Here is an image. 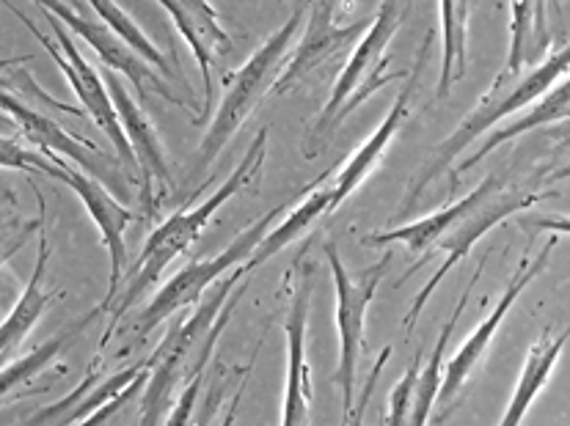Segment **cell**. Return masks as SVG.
I'll return each instance as SVG.
<instances>
[{"label": "cell", "mask_w": 570, "mask_h": 426, "mask_svg": "<svg viewBox=\"0 0 570 426\" xmlns=\"http://www.w3.org/2000/svg\"><path fill=\"white\" fill-rule=\"evenodd\" d=\"M246 261L235 270L226 273L224 284L215 289L205 306L194 308L188 317L177 319L166 333L160 347L155 349L149 364L147 390L141 396V422L138 424H163L174 405V394L183 388L190 377H205L209 355L218 344L220 330L229 325L232 311L237 308L240 297L246 295L248 281Z\"/></svg>", "instance_id": "6da1fadb"}, {"label": "cell", "mask_w": 570, "mask_h": 426, "mask_svg": "<svg viewBox=\"0 0 570 426\" xmlns=\"http://www.w3.org/2000/svg\"><path fill=\"white\" fill-rule=\"evenodd\" d=\"M265 157H267V127H262L257 136H254L252 146H248L246 157L237 162L235 171L224 179V185H220L213 196L205 198V201L194 204V207L188 209H177L171 218L163 220L153 235L147 237L141 256H138L136 267H132L130 273V281H127L125 295H121V300L116 303L114 319H110L108 333L102 336V347L110 341L114 330L119 328L127 308H130L132 303L149 289V286L157 284V278L168 270V265H171L177 256H183L185 250L202 237V231L207 229L209 220L215 218V212H218L229 198H235L243 188L257 182L262 168H265Z\"/></svg>", "instance_id": "7a4b0ae2"}, {"label": "cell", "mask_w": 570, "mask_h": 426, "mask_svg": "<svg viewBox=\"0 0 570 426\" xmlns=\"http://www.w3.org/2000/svg\"><path fill=\"white\" fill-rule=\"evenodd\" d=\"M306 3H309V0H301V3L293 9V14H289V20L284 22L273 37H267L257 48V52H254V56L248 58L235 75L226 78L224 97H220L218 110L213 113V121H209L205 132V141H202L199 149H196L194 162H190L188 168V177H185L188 201H194L196 198L199 179L209 171L215 157L224 151V146L232 141V136L246 125V119L257 110L262 99L271 95L273 83H276L278 72H282L284 61H287L289 48H293L301 28H304Z\"/></svg>", "instance_id": "3957f363"}, {"label": "cell", "mask_w": 570, "mask_h": 426, "mask_svg": "<svg viewBox=\"0 0 570 426\" xmlns=\"http://www.w3.org/2000/svg\"><path fill=\"white\" fill-rule=\"evenodd\" d=\"M409 11L411 0H381L377 14L372 17L366 31L358 37L351 58L342 67L328 102L323 105L317 121L306 132V157L317 155L328 143V138L351 119L353 110L362 108L366 99L386 89L392 80H397V72H389V67H392V61H389V44H392V39L403 28Z\"/></svg>", "instance_id": "277c9868"}, {"label": "cell", "mask_w": 570, "mask_h": 426, "mask_svg": "<svg viewBox=\"0 0 570 426\" xmlns=\"http://www.w3.org/2000/svg\"><path fill=\"white\" fill-rule=\"evenodd\" d=\"M568 58H570V50L560 48V50L549 52V56H546V61H540L538 67L529 69L521 80H515V83H510V80L508 83H499V86L493 83L491 91L482 97V102L471 110L461 125H458V130L452 132V136L446 138L439 149L433 151V160H430V166L419 174L414 182H411V190L405 192L403 215L414 209L419 196H422V192L428 190L435 179L444 177V174L450 171L452 162L463 155V149H466L471 141H476L480 136H485L491 127H497L499 121H504L508 116L529 108V105H532L538 97H543L551 86L560 83L562 78H568Z\"/></svg>", "instance_id": "5b68a950"}, {"label": "cell", "mask_w": 570, "mask_h": 426, "mask_svg": "<svg viewBox=\"0 0 570 426\" xmlns=\"http://www.w3.org/2000/svg\"><path fill=\"white\" fill-rule=\"evenodd\" d=\"M534 201H538V196H534V192L508 188V185H504L499 177H488L485 182H480L474 190L469 192L466 209L458 215V220L444 231V235L435 239L433 248L446 250V259H444V265L433 273V278L424 284V289L414 297V306H411V311L405 314V319H403L405 333L414 330L416 319L422 317L424 306H428V300L433 297L435 286L444 281V276H450V273L455 270L458 261L466 259L471 245L480 242V239L485 237L491 229H497L504 218H510V215L532 207Z\"/></svg>", "instance_id": "8992f818"}, {"label": "cell", "mask_w": 570, "mask_h": 426, "mask_svg": "<svg viewBox=\"0 0 570 426\" xmlns=\"http://www.w3.org/2000/svg\"><path fill=\"white\" fill-rule=\"evenodd\" d=\"M323 254L328 259L331 276L336 286V325H340V366H336V383L342 388V422H353V399H356V375L358 358L364 349V323L366 308L377 295L383 276L392 267L394 256L383 254L381 261L364 267L362 273H351L342 261L336 242H325Z\"/></svg>", "instance_id": "52a82bcc"}, {"label": "cell", "mask_w": 570, "mask_h": 426, "mask_svg": "<svg viewBox=\"0 0 570 426\" xmlns=\"http://www.w3.org/2000/svg\"><path fill=\"white\" fill-rule=\"evenodd\" d=\"M289 209V201H284L282 207L271 209L267 215H262L259 220H254L246 231H240L229 245H226L220 254L209 256L205 261H194L185 270H179L171 281L163 284V289L149 300V306L138 314V319H132L130 333L138 338H147L157 325L166 323L168 317H177L179 311H188L190 306L202 300V295L213 286L218 278H224L226 273L235 270L237 265L252 259L254 248L259 245V239L267 235L273 220L282 218Z\"/></svg>", "instance_id": "ba28073f"}, {"label": "cell", "mask_w": 570, "mask_h": 426, "mask_svg": "<svg viewBox=\"0 0 570 426\" xmlns=\"http://www.w3.org/2000/svg\"><path fill=\"white\" fill-rule=\"evenodd\" d=\"M3 6L11 11V14L17 17V20L22 22V26L28 28V31L33 33V37H37V42L50 52V58H52V61H56V67L61 69L63 78H67V83L72 86L75 95H78L80 102H83L86 113H89L91 121H95V125L100 127L105 136H108V141L114 143L116 155H119L121 162H125V166L130 168L132 177H138L136 155H132L130 143H127L125 130H121V125H119V116H116L114 102H110L108 89H105L102 75L97 72V69L91 67L89 61H86L83 52H80L78 44H75V39H69L67 26H63L61 20H56V17L45 11V17H48V22L52 26V33H56V42H50L48 33L39 31V28L33 26V22L28 20V17L22 14V11L17 9L14 3L3 0Z\"/></svg>", "instance_id": "9c48e42d"}, {"label": "cell", "mask_w": 570, "mask_h": 426, "mask_svg": "<svg viewBox=\"0 0 570 426\" xmlns=\"http://www.w3.org/2000/svg\"><path fill=\"white\" fill-rule=\"evenodd\" d=\"M33 3H37L42 11H48V14L56 17V20H61L63 26H69V31L78 33V37L83 39L97 56H100L102 67L125 75V78L136 86L138 99L147 97V89H149V91H157V97H160L163 102L177 105V108H194L188 97L174 91L171 86L166 83V78L157 75L144 58H138L136 52L127 48V44L121 42L108 26H105L100 17L95 20V17L89 14V6H86L83 0H33Z\"/></svg>", "instance_id": "30bf717a"}, {"label": "cell", "mask_w": 570, "mask_h": 426, "mask_svg": "<svg viewBox=\"0 0 570 426\" xmlns=\"http://www.w3.org/2000/svg\"><path fill=\"white\" fill-rule=\"evenodd\" d=\"M39 174H48V177L58 179L61 185H67L75 196L83 201L86 212L91 215L95 226L100 229L102 245L108 248L110 256V278H108V295L100 306L91 311V317H100L102 311H108L110 303H114V295L119 291V281L125 276L127 267V245H125V231L127 226L136 224L138 215L132 209H127L125 204H119L97 177H89L80 168H75L72 162L63 160L61 155H48V160L42 157L39 162Z\"/></svg>", "instance_id": "8fae6325"}, {"label": "cell", "mask_w": 570, "mask_h": 426, "mask_svg": "<svg viewBox=\"0 0 570 426\" xmlns=\"http://www.w3.org/2000/svg\"><path fill=\"white\" fill-rule=\"evenodd\" d=\"M366 26L370 20H342V0H309V20L301 28L293 44V56H287L284 61L271 95H287L320 67L351 50V44L358 42V37L366 31Z\"/></svg>", "instance_id": "7c38bea8"}, {"label": "cell", "mask_w": 570, "mask_h": 426, "mask_svg": "<svg viewBox=\"0 0 570 426\" xmlns=\"http://www.w3.org/2000/svg\"><path fill=\"white\" fill-rule=\"evenodd\" d=\"M312 281L314 265L306 261V248L295 259L293 300H289L287 323V385H284L282 424L298 426L309 424L312 418V366L306 358V333H309V308H312Z\"/></svg>", "instance_id": "4fadbf2b"}, {"label": "cell", "mask_w": 570, "mask_h": 426, "mask_svg": "<svg viewBox=\"0 0 570 426\" xmlns=\"http://www.w3.org/2000/svg\"><path fill=\"white\" fill-rule=\"evenodd\" d=\"M433 37L435 33L428 31V37H424L422 44H419L416 61H414V67H411L409 80H405V86L400 89V95H397V99H394L392 108H389L386 119L381 121V127H377V130L372 132V136L366 138V141L358 146L356 151H353L351 160H347L345 166L340 168V174H334V179L328 182V190H331L328 212H336V209H340L342 204L353 196V192L362 188L364 179L375 171L377 162H381L383 155H386L389 143L394 141V136L400 132V127H403L405 119L411 116V99H414L416 89H419V78H422L424 67H428L430 50H433Z\"/></svg>", "instance_id": "5bb4252c"}, {"label": "cell", "mask_w": 570, "mask_h": 426, "mask_svg": "<svg viewBox=\"0 0 570 426\" xmlns=\"http://www.w3.org/2000/svg\"><path fill=\"white\" fill-rule=\"evenodd\" d=\"M554 245H557L554 237H549V242L543 245V250H540L534 259H529V256H527V259H521V265L515 267L513 278H510L508 289L502 291V297H499V303L493 306V311L488 314V317L482 319L480 325H476L474 333H471L466 341L461 344V349H458V353L452 355L450 364H446V375H444V379H441L439 399H435V402H441L444 407L455 402V396L461 394L463 385L469 383L471 371H474L476 366H480V360L485 358L488 347H491L493 336H497L499 328H502L504 317H508V314L513 311L515 303H519L521 291L527 289V286L532 284L534 278L540 276V273L546 270V265H549V256H551V250H554Z\"/></svg>", "instance_id": "9a60e30c"}, {"label": "cell", "mask_w": 570, "mask_h": 426, "mask_svg": "<svg viewBox=\"0 0 570 426\" xmlns=\"http://www.w3.org/2000/svg\"><path fill=\"white\" fill-rule=\"evenodd\" d=\"M100 75L105 80V89H108L110 95V102H114L116 108V116H119V125L121 130H125L127 143H130L132 155H136L138 182H141V201L147 204V207H155V185H160L163 192L174 190V179L171 171H168L160 136H157L147 110L141 108V99L132 97L130 91H127V86L121 83V75L108 67H102Z\"/></svg>", "instance_id": "2e32d148"}, {"label": "cell", "mask_w": 570, "mask_h": 426, "mask_svg": "<svg viewBox=\"0 0 570 426\" xmlns=\"http://www.w3.org/2000/svg\"><path fill=\"white\" fill-rule=\"evenodd\" d=\"M157 3L168 11L174 28L188 42L196 63H199L202 83H205V105H202V110L209 113L213 110V61L232 52L229 33L220 26L209 0H157Z\"/></svg>", "instance_id": "e0dca14e"}, {"label": "cell", "mask_w": 570, "mask_h": 426, "mask_svg": "<svg viewBox=\"0 0 570 426\" xmlns=\"http://www.w3.org/2000/svg\"><path fill=\"white\" fill-rule=\"evenodd\" d=\"M0 110L20 127L26 141H31L33 146L42 149V155L69 157V160L78 162V166L91 168V177H100L102 174L100 168H97V160H102L105 155L95 143L67 132L58 121L39 113V110H33L31 105H26L20 97L11 95V91H0Z\"/></svg>", "instance_id": "ac0fdd59"}, {"label": "cell", "mask_w": 570, "mask_h": 426, "mask_svg": "<svg viewBox=\"0 0 570 426\" xmlns=\"http://www.w3.org/2000/svg\"><path fill=\"white\" fill-rule=\"evenodd\" d=\"M568 110H570V95H568V78L560 80V86H551L549 91H546L543 97H538L532 102V110L529 113H523L521 119L515 121H508V125H497L491 127L493 132H488V138L476 146L474 151H471V157L466 160L458 162L450 174V188L455 190L458 185H461V177L463 174H469L471 168L480 166L482 160H485L491 151H497L499 146H504L508 141H513V138H519L521 132L527 130H534V127H546V125H554V121H566L568 119Z\"/></svg>", "instance_id": "d6986e66"}, {"label": "cell", "mask_w": 570, "mask_h": 426, "mask_svg": "<svg viewBox=\"0 0 570 426\" xmlns=\"http://www.w3.org/2000/svg\"><path fill=\"white\" fill-rule=\"evenodd\" d=\"M48 259H50V242H48V235H45V226H39V254H37V265H33V273H31V281H28L26 291L20 295V300H17L14 308L9 311L6 323H0V364L9 360L11 355L20 349V344L31 336V330L37 328L42 314L50 308L52 295L48 291V286H45Z\"/></svg>", "instance_id": "ffe728a7"}, {"label": "cell", "mask_w": 570, "mask_h": 426, "mask_svg": "<svg viewBox=\"0 0 570 426\" xmlns=\"http://www.w3.org/2000/svg\"><path fill=\"white\" fill-rule=\"evenodd\" d=\"M331 174H323L317 182L309 185L304 192H301L298 201L293 209H289L287 218H282V224L276 229H267V235L259 239V245L254 248L252 259L246 261V270H257L259 265H265L267 259H273L276 254H282L289 242H295L306 229H312V224H317L323 215H328V204H331V190H328V179Z\"/></svg>", "instance_id": "44dd1931"}, {"label": "cell", "mask_w": 570, "mask_h": 426, "mask_svg": "<svg viewBox=\"0 0 570 426\" xmlns=\"http://www.w3.org/2000/svg\"><path fill=\"white\" fill-rule=\"evenodd\" d=\"M510 52L502 72L493 83H508L519 78L527 63H538L540 52L549 48V26H546V0H510Z\"/></svg>", "instance_id": "7402d4cb"}, {"label": "cell", "mask_w": 570, "mask_h": 426, "mask_svg": "<svg viewBox=\"0 0 570 426\" xmlns=\"http://www.w3.org/2000/svg\"><path fill=\"white\" fill-rule=\"evenodd\" d=\"M566 344H568V330L540 333L538 341L529 347L527 364H523L519 385H515V394H513V399H510V407L504 410L502 422L499 424L519 426L523 422V416L529 413L532 402L538 399V394L546 388V383H549L551 371H554V366H557V360H560Z\"/></svg>", "instance_id": "603a6c76"}, {"label": "cell", "mask_w": 570, "mask_h": 426, "mask_svg": "<svg viewBox=\"0 0 570 426\" xmlns=\"http://www.w3.org/2000/svg\"><path fill=\"white\" fill-rule=\"evenodd\" d=\"M482 267H485V259L480 261V267H476V270H474V276L469 278L466 289H463V295H461V300H458V306L452 308V314H450V319H446V323H444V328L439 330V341H435V347H433V353H430L428 364L419 366L416 390H414V405H411L409 424L422 426V424L430 422V416H433L435 399H439L441 379H444V355H446V347H450L452 333H455V328H458V319H461L463 311H466L471 289H474L476 281H480Z\"/></svg>", "instance_id": "cb8c5ba5"}, {"label": "cell", "mask_w": 570, "mask_h": 426, "mask_svg": "<svg viewBox=\"0 0 570 426\" xmlns=\"http://www.w3.org/2000/svg\"><path fill=\"white\" fill-rule=\"evenodd\" d=\"M441 75L435 83V99L450 97L452 86L466 78L469 69V0H441Z\"/></svg>", "instance_id": "d4e9b609"}, {"label": "cell", "mask_w": 570, "mask_h": 426, "mask_svg": "<svg viewBox=\"0 0 570 426\" xmlns=\"http://www.w3.org/2000/svg\"><path fill=\"white\" fill-rule=\"evenodd\" d=\"M91 319H95V317H91V314H86V317L80 319L78 325H72V328L61 330V333H58V336H52L50 341H45L42 347L33 349V353L22 355V358L11 360L9 366H3V369H0V407L9 405V402H14L17 396H20L22 390H26L28 385L33 383V379L42 375V371L48 369L52 360H56L58 355H61L63 344L72 341L75 333L83 330L86 325L91 323Z\"/></svg>", "instance_id": "484cf974"}, {"label": "cell", "mask_w": 570, "mask_h": 426, "mask_svg": "<svg viewBox=\"0 0 570 426\" xmlns=\"http://www.w3.org/2000/svg\"><path fill=\"white\" fill-rule=\"evenodd\" d=\"M83 3L91 6V11L100 17L105 26H108L110 31H114L116 37L127 44V48L136 52L138 58H144V61H147L157 75H163V78H171L174 72H171V67H168L166 56L155 48L153 39L141 31V26H138V22L132 20V17L127 14V11L121 9L116 0H83Z\"/></svg>", "instance_id": "4316f807"}, {"label": "cell", "mask_w": 570, "mask_h": 426, "mask_svg": "<svg viewBox=\"0 0 570 426\" xmlns=\"http://www.w3.org/2000/svg\"><path fill=\"white\" fill-rule=\"evenodd\" d=\"M419 366H422V355H416L411 360L409 371H405L403 379L394 385L392 396H389V413H386V422L389 426H400V424H409L411 416V405H414V390H416V375H419Z\"/></svg>", "instance_id": "83f0119b"}, {"label": "cell", "mask_w": 570, "mask_h": 426, "mask_svg": "<svg viewBox=\"0 0 570 426\" xmlns=\"http://www.w3.org/2000/svg\"><path fill=\"white\" fill-rule=\"evenodd\" d=\"M39 162L42 155H33L26 146H20L14 138L0 136V168H14V171L39 174Z\"/></svg>", "instance_id": "f1b7e54d"}, {"label": "cell", "mask_w": 570, "mask_h": 426, "mask_svg": "<svg viewBox=\"0 0 570 426\" xmlns=\"http://www.w3.org/2000/svg\"><path fill=\"white\" fill-rule=\"evenodd\" d=\"M31 61V56H0V69H11V67H26Z\"/></svg>", "instance_id": "f546056e"}, {"label": "cell", "mask_w": 570, "mask_h": 426, "mask_svg": "<svg viewBox=\"0 0 570 426\" xmlns=\"http://www.w3.org/2000/svg\"><path fill=\"white\" fill-rule=\"evenodd\" d=\"M469 3H471V6H474V3H476V0H469Z\"/></svg>", "instance_id": "4dcf8cb0"}, {"label": "cell", "mask_w": 570, "mask_h": 426, "mask_svg": "<svg viewBox=\"0 0 570 426\" xmlns=\"http://www.w3.org/2000/svg\"><path fill=\"white\" fill-rule=\"evenodd\" d=\"M0 201H3V198H0Z\"/></svg>", "instance_id": "1f68e13d"}]
</instances>
